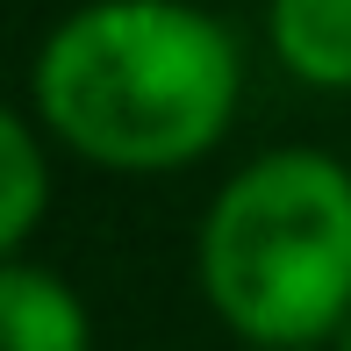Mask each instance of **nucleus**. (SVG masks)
Returning a JSON list of instances; mask_svg holds the SVG:
<instances>
[{
    "label": "nucleus",
    "instance_id": "0eeeda50",
    "mask_svg": "<svg viewBox=\"0 0 351 351\" xmlns=\"http://www.w3.org/2000/svg\"><path fill=\"white\" fill-rule=\"evenodd\" d=\"M258 351H323V344H258Z\"/></svg>",
    "mask_w": 351,
    "mask_h": 351
},
{
    "label": "nucleus",
    "instance_id": "20e7f679",
    "mask_svg": "<svg viewBox=\"0 0 351 351\" xmlns=\"http://www.w3.org/2000/svg\"><path fill=\"white\" fill-rule=\"evenodd\" d=\"M265 36L287 79L351 93V0H265Z\"/></svg>",
    "mask_w": 351,
    "mask_h": 351
},
{
    "label": "nucleus",
    "instance_id": "f03ea898",
    "mask_svg": "<svg viewBox=\"0 0 351 351\" xmlns=\"http://www.w3.org/2000/svg\"><path fill=\"white\" fill-rule=\"evenodd\" d=\"M194 280L251 351L330 344L351 315V165L301 143L237 165L201 215Z\"/></svg>",
    "mask_w": 351,
    "mask_h": 351
},
{
    "label": "nucleus",
    "instance_id": "f257e3e1",
    "mask_svg": "<svg viewBox=\"0 0 351 351\" xmlns=\"http://www.w3.org/2000/svg\"><path fill=\"white\" fill-rule=\"evenodd\" d=\"M29 101L86 165L180 172L230 136L244 51L201 0H86L43 36Z\"/></svg>",
    "mask_w": 351,
    "mask_h": 351
},
{
    "label": "nucleus",
    "instance_id": "39448f33",
    "mask_svg": "<svg viewBox=\"0 0 351 351\" xmlns=\"http://www.w3.org/2000/svg\"><path fill=\"white\" fill-rule=\"evenodd\" d=\"M51 215V158H43V122L14 115L0 101V258L29 244Z\"/></svg>",
    "mask_w": 351,
    "mask_h": 351
},
{
    "label": "nucleus",
    "instance_id": "423d86ee",
    "mask_svg": "<svg viewBox=\"0 0 351 351\" xmlns=\"http://www.w3.org/2000/svg\"><path fill=\"white\" fill-rule=\"evenodd\" d=\"M330 351H351V315L337 323V337H330Z\"/></svg>",
    "mask_w": 351,
    "mask_h": 351
},
{
    "label": "nucleus",
    "instance_id": "7ed1b4c3",
    "mask_svg": "<svg viewBox=\"0 0 351 351\" xmlns=\"http://www.w3.org/2000/svg\"><path fill=\"white\" fill-rule=\"evenodd\" d=\"M0 351H93V315L72 280L29 265L22 251L0 258Z\"/></svg>",
    "mask_w": 351,
    "mask_h": 351
}]
</instances>
